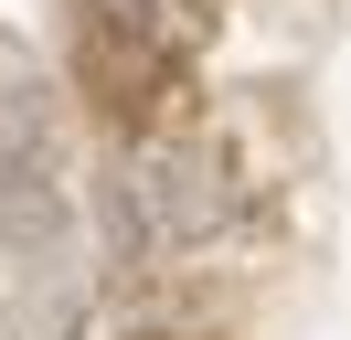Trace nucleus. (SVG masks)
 <instances>
[{
	"label": "nucleus",
	"instance_id": "nucleus-1",
	"mask_svg": "<svg viewBox=\"0 0 351 340\" xmlns=\"http://www.w3.org/2000/svg\"><path fill=\"white\" fill-rule=\"evenodd\" d=\"M117 191H128V223L149 234V245H213V234L234 223L223 160H213V149H181V138H149Z\"/></svg>",
	"mask_w": 351,
	"mask_h": 340
},
{
	"label": "nucleus",
	"instance_id": "nucleus-2",
	"mask_svg": "<svg viewBox=\"0 0 351 340\" xmlns=\"http://www.w3.org/2000/svg\"><path fill=\"white\" fill-rule=\"evenodd\" d=\"M43 160H53V117H43V96L11 75L0 85V181H43Z\"/></svg>",
	"mask_w": 351,
	"mask_h": 340
}]
</instances>
